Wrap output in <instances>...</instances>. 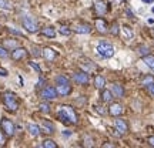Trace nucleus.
I'll return each mask as SVG.
<instances>
[{"mask_svg": "<svg viewBox=\"0 0 154 148\" xmlns=\"http://www.w3.org/2000/svg\"><path fill=\"white\" fill-rule=\"evenodd\" d=\"M57 117L60 118L61 122H64L67 125L79 122V115L76 114V111L72 105H60L57 110Z\"/></svg>", "mask_w": 154, "mask_h": 148, "instance_id": "nucleus-1", "label": "nucleus"}, {"mask_svg": "<svg viewBox=\"0 0 154 148\" xmlns=\"http://www.w3.org/2000/svg\"><path fill=\"white\" fill-rule=\"evenodd\" d=\"M3 103L9 111H16L19 108V101H17L16 94L11 93V91H6L3 94Z\"/></svg>", "mask_w": 154, "mask_h": 148, "instance_id": "nucleus-2", "label": "nucleus"}, {"mask_svg": "<svg viewBox=\"0 0 154 148\" xmlns=\"http://www.w3.org/2000/svg\"><path fill=\"white\" fill-rule=\"evenodd\" d=\"M97 53H99L101 57H104V59H110L114 56V49H113V46L109 43H100L97 46Z\"/></svg>", "mask_w": 154, "mask_h": 148, "instance_id": "nucleus-3", "label": "nucleus"}, {"mask_svg": "<svg viewBox=\"0 0 154 148\" xmlns=\"http://www.w3.org/2000/svg\"><path fill=\"white\" fill-rule=\"evenodd\" d=\"M0 127H2V131L5 132L7 137H13L14 132H16L14 124H13L9 118H2V121H0Z\"/></svg>", "mask_w": 154, "mask_h": 148, "instance_id": "nucleus-4", "label": "nucleus"}, {"mask_svg": "<svg viewBox=\"0 0 154 148\" xmlns=\"http://www.w3.org/2000/svg\"><path fill=\"white\" fill-rule=\"evenodd\" d=\"M23 27L27 30L29 33H36L38 30V24L37 22L34 20L33 17H30V16H26V17H23Z\"/></svg>", "mask_w": 154, "mask_h": 148, "instance_id": "nucleus-5", "label": "nucleus"}, {"mask_svg": "<svg viewBox=\"0 0 154 148\" xmlns=\"http://www.w3.org/2000/svg\"><path fill=\"white\" fill-rule=\"evenodd\" d=\"M57 91H56L54 87H44L43 90H42V93H40V97L43 100H56L57 98Z\"/></svg>", "mask_w": 154, "mask_h": 148, "instance_id": "nucleus-6", "label": "nucleus"}, {"mask_svg": "<svg viewBox=\"0 0 154 148\" xmlns=\"http://www.w3.org/2000/svg\"><path fill=\"white\" fill-rule=\"evenodd\" d=\"M114 127H116V131L119 132L120 135L127 134V131H128V124L126 122V120H121V118L114 121Z\"/></svg>", "mask_w": 154, "mask_h": 148, "instance_id": "nucleus-7", "label": "nucleus"}, {"mask_svg": "<svg viewBox=\"0 0 154 148\" xmlns=\"http://www.w3.org/2000/svg\"><path fill=\"white\" fill-rule=\"evenodd\" d=\"M94 9H96V13L99 14V16H103L107 13V3H106L104 0H94Z\"/></svg>", "mask_w": 154, "mask_h": 148, "instance_id": "nucleus-8", "label": "nucleus"}, {"mask_svg": "<svg viewBox=\"0 0 154 148\" xmlns=\"http://www.w3.org/2000/svg\"><path fill=\"white\" fill-rule=\"evenodd\" d=\"M72 86H70V83H67V84H57V87H56V91L59 95L61 97H66L69 94H72Z\"/></svg>", "mask_w": 154, "mask_h": 148, "instance_id": "nucleus-9", "label": "nucleus"}, {"mask_svg": "<svg viewBox=\"0 0 154 148\" xmlns=\"http://www.w3.org/2000/svg\"><path fill=\"white\" fill-rule=\"evenodd\" d=\"M26 54H27V50L26 49H23V47H16V49H13L11 59L14 61H19V60H22V59H24Z\"/></svg>", "mask_w": 154, "mask_h": 148, "instance_id": "nucleus-10", "label": "nucleus"}, {"mask_svg": "<svg viewBox=\"0 0 154 148\" xmlns=\"http://www.w3.org/2000/svg\"><path fill=\"white\" fill-rule=\"evenodd\" d=\"M73 80L79 83L80 86H86V84H88V74L87 73H74L73 74Z\"/></svg>", "mask_w": 154, "mask_h": 148, "instance_id": "nucleus-11", "label": "nucleus"}, {"mask_svg": "<svg viewBox=\"0 0 154 148\" xmlns=\"http://www.w3.org/2000/svg\"><path fill=\"white\" fill-rule=\"evenodd\" d=\"M111 93L114 95V98H121V97H124V88H123L121 84L114 83V84L111 86Z\"/></svg>", "mask_w": 154, "mask_h": 148, "instance_id": "nucleus-12", "label": "nucleus"}, {"mask_svg": "<svg viewBox=\"0 0 154 148\" xmlns=\"http://www.w3.org/2000/svg\"><path fill=\"white\" fill-rule=\"evenodd\" d=\"M94 26H96V29L99 30V33H101V34H106L109 32V26H107L106 20H103V19H97L96 23H94Z\"/></svg>", "mask_w": 154, "mask_h": 148, "instance_id": "nucleus-13", "label": "nucleus"}, {"mask_svg": "<svg viewBox=\"0 0 154 148\" xmlns=\"http://www.w3.org/2000/svg\"><path fill=\"white\" fill-rule=\"evenodd\" d=\"M109 113H110V115H113V117H119V115H121V113H123V105L119 104V103L110 104Z\"/></svg>", "mask_w": 154, "mask_h": 148, "instance_id": "nucleus-14", "label": "nucleus"}, {"mask_svg": "<svg viewBox=\"0 0 154 148\" xmlns=\"http://www.w3.org/2000/svg\"><path fill=\"white\" fill-rule=\"evenodd\" d=\"M56 56H57V53H56L53 49H50V47H46V49H43V57L47 61H53L56 59Z\"/></svg>", "mask_w": 154, "mask_h": 148, "instance_id": "nucleus-15", "label": "nucleus"}, {"mask_svg": "<svg viewBox=\"0 0 154 148\" xmlns=\"http://www.w3.org/2000/svg\"><path fill=\"white\" fill-rule=\"evenodd\" d=\"M74 32L79 34H88L91 32V27H90V24H77L74 27Z\"/></svg>", "mask_w": 154, "mask_h": 148, "instance_id": "nucleus-16", "label": "nucleus"}, {"mask_svg": "<svg viewBox=\"0 0 154 148\" xmlns=\"http://www.w3.org/2000/svg\"><path fill=\"white\" fill-rule=\"evenodd\" d=\"M27 131L30 132V135H32V137H38V135H40V132H42V128H40L37 124H29Z\"/></svg>", "mask_w": 154, "mask_h": 148, "instance_id": "nucleus-17", "label": "nucleus"}, {"mask_svg": "<svg viewBox=\"0 0 154 148\" xmlns=\"http://www.w3.org/2000/svg\"><path fill=\"white\" fill-rule=\"evenodd\" d=\"M113 98H114V95L111 93V90H103V91H101V100H103L104 103H110Z\"/></svg>", "mask_w": 154, "mask_h": 148, "instance_id": "nucleus-18", "label": "nucleus"}, {"mask_svg": "<svg viewBox=\"0 0 154 148\" xmlns=\"http://www.w3.org/2000/svg\"><path fill=\"white\" fill-rule=\"evenodd\" d=\"M42 128H43L44 132H47V134H53V132H54V125L46 120L42 122Z\"/></svg>", "mask_w": 154, "mask_h": 148, "instance_id": "nucleus-19", "label": "nucleus"}, {"mask_svg": "<svg viewBox=\"0 0 154 148\" xmlns=\"http://www.w3.org/2000/svg\"><path fill=\"white\" fill-rule=\"evenodd\" d=\"M94 86H96V88H99V90H103V88H104V86H106L104 77L96 76V78H94Z\"/></svg>", "mask_w": 154, "mask_h": 148, "instance_id": "nucleus-20", "label": "nucleus"}, {"mask_svg": "<svg viewBox=\"0 0 154 148\" xmlns=\"http://www.w3.org/2000/svg\"><path fill=\"white\" fill-rule=\"evenodd\" d=\"M42 34H43V36H46V37L53 38L56 36V30H54V27L49 26V27H44L43 30H42Z\"/></svg>", "mask_w": 154, "mask_h": 148, "instance_id": "nucleus-21", "label": "nucleus"}, {"mask_svg": "<svg viewBox=\"0 0 154 148\" xmlns=\"http://www.w3.org/2000/svg\"><path fill=\"white\" fill-rule=\"evenodd\" d=\"M143 60L146 63V66L149 67L150 70H153L154 71V56H143Z\"/></svg>", "mask_w": 154, "mask_h": 148, "instance_id": "nucleus-22", "label": "nucleus"}, {"mask_svg": "<svg viewBox=\"0 0 154 148\" xmlns=\"http://www.w3.org/2000/svg\"><path fill=\"white\" fill-rule=\"evenodd\" d=\"M121 32H123V34H124V37L127 38V40H130V38L134 37V33H133V30L128 26H123L121 27Z\"/></svg>", "mask_w": 154, "mask_h": 148, "instance_id": "nucleus-23", "label": "nucleus"}, {"mask_svg": "<svg viewBox=\"0 0 154 148\" xmlns=\"http://www.w3.org/2000/svg\"><path fill=\"white\" fill-rule=\"evenodd\" d=\"M42 147L43 148H57V144L53 141V140H44L42 143Z\"/></svg>", "mask_w": 154, "mask_h": 148, "instance_id": "nucleus-24", "label": "nucleus"}, {"mask_svg": "<svg viewBox=\"0 0 154 148\" xmlns=\"http://www.w3.org/2000/svg\"><path fill=\"white\" fill-rule=\"evenodd\" d=\"M5 47H7V49H16L17 47V41L16 40H5Z\"/></svg>", "mask_w": 154, "mask_h": 148, "instance_id": "nucleus-25", "label": "nucleus"}, {"mask_svg": "<svg viewBox=\"0 0 154 148\" xmlns=\"http://www.w3.org/2000/svg\"><path fill=\"white\" fill-rule=\"evenodd\" d=\"M0 9H5V10H11V3L7 0H0Z\"/></svg>", "mask_w": 154, "mask_h": 148, "instance_id": "nucleus-26", "label": "nucleus"}, {"mask_svg": "<svg viewBox=\"0 0 154 148\" xmlns=\"http://www.w3.org/2000/svg\"><path fill=\"white\" fill-rule=\"evenodd\" d=\"M56 83H57V84H67V83H69V78L64 76H57L56 77Z\"/></svg>", "mask_w": 154, "mask_h": 148, "instance_id": "nucleus-27", "label": "nucleus"}, {"mask_svg": "<svg viewBox=\"0 0 154 148\" xmlns=\"http://www.w3.org/2000/svg\"><path fill=\"white\" fill-rule=\"evenodd\" d=\"M59 32H60V34H63V36H70L72 34V30L69 27H66V26H63V27L59 29Z\"/></svg>", "mask_w": 154, "mask_h": 148, "instance_id": "nucleus-28", "label": "nucleus"}, {"mask_svg": "<svg viewBox=\"0 0 154 148\" xmlns=\"http://www.w3.org/2000/svg\"><path fill=\"white\" fill-rule=\"evenodd\" d=\"M38 108H40L42 113H50V105L47 103H42V104L38 105Z\"/></svg>", "mask_w": 154, "mask_h": 148, "instance_id": "nucleus-29", "label": "nucleus"}, {"mask_svg": "<svg viewBox=\"0 0 154 148\" xmlns=\"http://www.w3.org/2000/svg\"><path fill=\"white\" fill-rule=\"evenodd\" d=\"M151 83H154V77L153 76H147L143 78V86L146 87V86H149V84H151Z\"/></svg>", "mask_w": 154, "mask_h": 148, "instance_id": "nucleus-30", "label": "nucleus"}, {"mask_svg": "<svg viewBox=\"0 0 154 148\" xmlns=\"http://www.w3.org/2000/svg\"><path fill=\"white\" fill-rule=\"evenodd\" d=\"M29 66L32 67L33 70H36L38 74H42V68H40V66H38V64H36V63H33V61H30V63H29Z\"/></svg>", "mask_w": 154, "mask_h": 148, "instance_id": "nucleus-31", "label": "nucleus"}, {"mask_svg": "<svg viewBox=\"0 0 154 148\" xmlns=\"http://www.w3.org/2000/svg\"><path fill=\"white\" fill-rule=\"evenodd\" d=\"M6 57H9V53H7L6 47H2V46H0V59H6Z\"/></svg>", "mask_w": 154, "mask_h": 148, "instance_id": "nucleus-32", "label": "nucleus"}, {"mask_svg": "<svg viewBox=\"0 0 154 148\" xmlns=\"http://www.w3.org/2000/svg\"><path fill=\"white\" fill-rule=\"evenodd\" d=\"M110 33L111 34H119V24H117V23H114V24H113V26H111V30H110Z\"/></svg>", "mask_w": 154, "mask_h": 148, "instance_id": "nucleus-33", "label": "nucleus"}, {"mask_svg": "<svg viewBox=\"0 0 154 148\" xmlns=\"http://www.w3.org/2000/svg\"><path fill=\"white\" fill-rule=\"evenodd\" d=\"M32 54L34 56V57H40V56L43 54V50H40V49H37V47H34L33 49V53Z\"/></svg>", "mask_w": 154, "mask_h": 148, "instance_id": "nucleus-34", "label": "nucleus"}, {"mask_svg": "<svg viewBox=\"0 0 154 148\" xmlns=\"http://www.w3.org/2000/svg\"><path fill=\"white\" fill-rule=\"evenodd\" d=\"M84 145L86 147H93V140L90 137H84Z\"/></svg>", "mask_w": 154, "mask_h": 148, "instance_id": "nucleus-35", "label": "nucleus"}, {"mask_svg": "<svg viewBox=\"0 0 154 148\" xmlns=\"http://www.w3.org/2000/svg\"><path fill=\"white\" fill-rule=\"evenodd\" d=\"M146 88H147V91L154 97V83H151V84H149V86H146Z\"/></svg>", "mask_w": 154, "mask_h": 148, "instance_id": "nucleus-36", "label": "nucleus"}, {"mask_svg": "<svg viewBox=\"0 0 154 148\" xmlns=\"http://www.w3.org/2000/svg\"><path fill=\"white\" fill-rule=\"evenodd\" d=\"M138 53L141 56H147L149 54V49H147V47H140V49H138Z\"/></svg>", "mask_w": 154, "mask_h": 148, "instance_id": "nucleus-37", "label": "nucleus"}, {"mask_svg": "<svg viewBox=\"0 0 154 148\" xmlns=\"http://www.w3.org/2000/svg\"><path fill=\"white\" fill-rule=\"evenodd\" d=\"M9 32H10V33H13V34H16V36H20V37L23 36L22 32H19V30H14V29H11V27H9Z\"/></svg>", "mask_w": 154, "mask_h": 148, "instance_id": "nucleus-38", "label": "nucleus"}, {"mask_svg": "<svg viewBox=\"0 0 154 148\" xmlns=\"http://www.w3.org/2000/svg\"><path fill=\"white\" fill-rule=\"evenodd\" d=\"M5 137H3V134H2V131H0V147H2V145H5Z\"/></svg>", "mask_w": 154, "mask_h": 148, "instance_id": "nucleus-39", "label": "nucleus"}, {"mask_svg": "<svg viewBox=\"0 0 154 148\" xmlns=\"http://www.w3.org/2000/svg\"><path fill=\"white\" fill-rule=\"evenodd\" d=\"M149 144L154 147V135H153V137H150V138H149Z\"/></svg>", "mask_w": 154, "mask_h": 148, "instance_id": "nucleus-40", "label": "nucleus"}, {"mask_svg": "<svg viewBox=\"0 0 154 148\" xmlns=\"http://www.w3.org/2000/svg\"><path fill=\"white\" fill-rule=\"evenodd\" d=\"M7 76V71L6 70H0V77H6Z\"/></svg>", "mask_w": 154, "mask_h": 148, "instance_id": "nucleus-41", "label": "nucleus"}, {"mask_svg": "<svg viewBox=\"0 0 154 148\" xmlns=\"http://www.w3.org/2000/svg\"><path fill=\"white\" fill-rule=\"evenodd\" d=\"M43 84H44V80H43V78H40V80H38V83H37V87H42Z\"/></svg>", "mask_w": 154, "mask_h": 148, "instance_id": "nucleus-42", "label": "nucleus"}, {"mask_svg": "<svg viewBox=\"0 0 154 148\" xmlns=\"http://www.w3.org/2000/svg\"><path fill=\"white\" fill-rule=\"evenodd\" d=\"M101 147L107 148V147H114V145H113V144H109V143H106V144H103V145H101Z\"/></svg>", "mask_w": 154, "mask_h": 148, "instance_id": "nucleus-43", "label": "nucleus"}, {"mask_svg": "<svg viewBox=\"0 0 154 148\" xmlns=\"http://www.w3.org/2000/svg\"><path fill=\"white\" fill-rule=\"evenodd\" d=\"M143 2H144V3H153L154 0H143Z\"/></svg>", "mask_w": 154, "mask_h": 148, "instance_id": "nucleus-44", "label": "nucleus"}]
</instances>
